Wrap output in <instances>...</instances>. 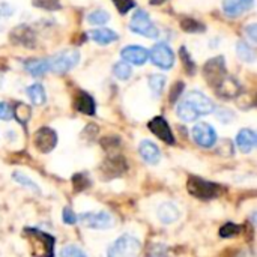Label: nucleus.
Here are the masks:
<instances>
[{
    "instance_id": "27",
    "label": "nucleus",
    "mask_w": 257,
    "mask_h": 257,
    "mask_svg": "<svg viewBox=\"0 0 257 257\" xmlns=\"http://www.w3.org/2000/svg\"><path fill=\"white\" fill-rule=\"evenodd\" d=\"M110 20V14L104 9H96V11H92L89 15H87V21L89 24H93V26H102L105 23H108Z\"/></svg>"
},
{
    "instance_id": "10",
    "label": "nucleus",
    "mask_w": 257,
    "mask_h": 257,
    "mask_svg": "<svg viewBox=\"0 0 257 257\" xmlns=\"http://www.w3.org/2000/svg\"><path fill=\"white\" fill-rule=\"evenodd\" d=\"M193 139L199 146L208 149V148H212L217 143V133L209 123L199 122L193 128Z\"/></svg>"
},
{
    "instance_id": "26",
    "label": "nucleus",
    "mask_w": 257,
    "mask_h": 257,
    "mask_svg": "<svg viewBox=\"0 0 257 257\" xmlns=\"http://www.w3.org/2000/svg\"><path fill=\"white\" fill-rule=\"evenodd\" d=\"M104 169H105L107 173L114 172V173L120 175L123 170H126V163H125V160L120 158V157H113L111 160H107V161H105Z\"/></svg>"
},
{
    "instance_id": "1",
    "label": "nucleus",
    "mask_w": 257,
    "mask_h": 257,
    "mask_svg": "<svg viewBox=\"0 0 257 257\" xmlns=\"http://www.w3.org/2000/svg\"><path fill=\"white\" fill-rule=\"evenodd\" d=\"M215 111V104L205 93L193 90L188 92L178 104L176 113L184 122H194L200 116H206Z\"/></svg>"
},
{
    "instance_id": "4",
    "label": "nucleus",
    "mask_w": 257,
    "mask_h": 257,
    "mask_svg": "<svg viewBox=\"0 0 257 257\" xmlns=\"http://www.w3.org/2000/svg\"><path fill=\"white\" fill-rule=\"evenodd\" d=\"M142 244L133 235H122L108 248L107 257H139Z\"/></svg>"
},
{
    "instance_id": "7",
    "label": "nucleus",
    "mask_w": 257,
    "mask_h": 257,
    "mask_svg": "<svg viewBox=\"0 0 257 257\" xmlns=\"http://www.w3.org/2000/svg\"><path fill=\"white\" fill-rule=\"evenodd\" d=\"M203 75H205V80L208 81V84H211L212 87H217L227 77L224 57L218 56V57L208 60L203 66Z\"/></svg>"
},
{
    "instance_id": "15",
    "label": "nucleus",
    "mask_w": 257,
    "mask_h": 257,
    "mask_svg": "<svg viewBox=\"0 0 257 257\" xmlns=\"http://www.w3.org/2000/svg\"><path fill=\"white\" fill-rule=\"evenodd\" d=\"M254 6V0H223V11L227 17L236 18L241 14L250 11Z\"/></svg>"
},
{
    "instance_id": "19",
    "label": "nucleus",
    "mask_w": 257,
    "mask_h": 257,
    "mask_svg": "<svg viewBox=\"0 0 257 257\" xmlns=\"http://www.w3.org/2000/svg\"><path fill=\"white\" fill-rule=\"evenodd\" d=\"M75 108L80 113L87 114V116H93L95 111H96V105H95L93 98L86 92H78L77 93V96H75Z\"/></svg>"
},
{
    "instance_id": "28",
    "label": "nucleus",
    "mask_w": 257,
    "mask_h": 257,
    "mask_svg": "<svg viewBox=\"0 0 257 257\" xmlns=\"http://www.w3.org/2000/svg\"><path fill=\"white\" fill-rule=\"evenodd\" d=\"M181 27L187 33H200V32H205V26L200 21L193 20V18H184L181 21Z\"/></svg>"
},
{
    "instance_id": "9",
    "label": "nucleus",
    "mask_w": 257,
    "mask_h": 257,
    "mask_svg": "<svg viewBox=\"0 0 257 257\" xmlns=\"http://www.w3.org/2000/svg\"><path fill=\"white\" fill-rule=\"evenodd\" d=\"M149 59L155 66H158L161 69H166V71L173 68V65H175V53L164 42L157 44V45L152 47V50L149 51Z\"/></svg>"
},
{
    "instance_id": "12",
    "label": "nucleus",
    "mask_w": 257,
    "mask_h": 257,
    "mask_svg": "<svg viewBox=\"0 0 257 257\" xmlns=\"http://www.w3.org/2000/svg\"><path fill=\"white\" fill-rule=\"evenodd\" d=\"M148 128L158 137L161 139L164 143L167 145H175V136L170 130V125L167 123V120L161 116H157L154 117L152 120H149L148 123Z\"/></svg>"
},
{
    "instance_id": "32",
    "label": "nucleus",
    "mask_w": 257,
    "mask_h": 257,
    "mask_svg": "<svg viewBox=\"0 0 257 257\" xmlns=\"http://www.w3.org/2000/svg\"><path fill=\"white\" fill-rule=\"evenodd\" d=\"M72 184H74V190L75 191H83L87 187H90V179L84 173H77L72 178Z\"/></svg>"
},
{
    "instance_id": "2",
    "label": "nucleus",
    "mask_w": 257,
    "mask_h": 257,
    "mask_svg": "<svg viewBox=\"0 0 257 257\" xmlns=\"http://www.w3.org/2000/svg\"><path fill=\"white\" fill-rule=\"evenodd\" d=\"M24 236L29 241L30 253L33 257H54V236L39 229H24Z\"/></svg>"
},
{
    "instance_id": "30",
    "label": "nucleus",
    "mask_w": 257,
    "mask_h": 257,
    "mask_svg": "<svg viewBox=\"0 0 257 257\" xmlns=\"http://www.w3.org/2000/svg\"><path fill=\"white\" fill-rule=\"evenodd\" d=\"M113 74L119 78V80H128L130 77H131V74H133V69H131V66H130V63H126V62H117V63H114V66H113Z\"/></svg>"
},
{
    "instance_id": "11",
    "label": "nucleus",
    "mask_w": 257,
    "mask_h": 257,
    "mask_svg": "<svg viewBox=\"0 0 257 257\" xmlns=\"http://www.w3.org/2000/svg\"><path fill=\"white\" fill-rule=\"evenodd\" d=\"M33 143H35V148L42 152V154H48L51 152L56 145H57V134L54 130L48 128V126H44V128H39L36 133H35V139H33Z\"/></svg>"
},
{
    "instance_id": "16",
    "label": "nucleus",
    "mask_w": 257,
    "mask_h": 257,
    "mask_svg": "<svg viewBox=\"0 0 257 257\" xmlns=\"http://www.w3.org/2000/svg\"><path fill=\"white\" fill-rule=\"evenodd\" d=\"M139 152L148 164L154 166V164H158V161L161 160V152L158 146L151 140H143L139 146Z\"/></svg>"
},
{
    "instance_id": "36",
    "label": "nucleus",
    "mask_w": 257,
    "mask_h": 257,
    "mask_svg": "<svg viewBox=\"0 0 257 257\" xmlns=\"http://www.w3.org/2000/svg\"><path fill=\"white\" fill-rule=\"evenodd\" d=\"M60 257H87L86 253L77 245H66L60 250Z\"/></svg>"
},
{
    "instance_id": "29",
    "label": "nucleus",
    "mask_w": 257,
    "mask_h": 257,
    "mask_svg": "<svg viewBox=\"0 0 257 257\" xmlns=\"http://www.w3.org/2000/svg\"><path fill=\"white\" fill-rule=\"evenodd\" d=\"M164 86H166V77L164 75H161V74H152L149 77V87H151V90L154 92L155 96H158L163 92Z\"/></svg>"
},
{
    "instance_id": "42",
    "label": "nucleus",
    "mask_w": 257,
    "mask_h": 257,
    "mask_svg": "<svg viewBox=\"0 0 257 257\" xmlns=\"http://www.w3.org/2000/svg\"><path fill=\"white\" fill-rule=\"evenodd\" d=\"M166 0H151V5H161V3H164Z\"/></svg>"
},
{
    "instance_id": "13",
    "label": "nucleus",
    "mask_w": 257,
    "mask_h": 257,
    "mask_svg": "<svg viewBox=\"0 0 257 257\" xmlns=\"http://www.w3.org/2000/svg\"><path fill=\"white\" fill-rule=\"evenodd\" d=\"M11 41L17 45H23L26 48H33L36 44L33 30L26 24H20L11 32Z\"/></svg>"
},
{
    "instance_id": "8",
    "label": "nucleus",
    "mask_w": 257,
    "mask_h": 257,
    "mask_svg": "<svg viewBox=\"0 0 257 257\" xmlns=\"http://www.w3.org/2000/svg\"><path fill=\"white\" fill-rule=\"evenodd\" d=\"M80 223L84 227L89 229H96V230H104V229H110L114 226V220L113 217L105 212V211H96V212H84L78 217Z\"/></svg>"
},
{
    "instance_id": "38",
    "label": "nucleus",
    "mask_w": 257,
    "mask_h": 257,
    "mask_svg": "<svg viewBox=\"0 0 257 257\" xmlns=\"http://www.w3.org/2000/svg\"><path fill=\"white\" fill-rule=\"evenodd\" d=\"M184 89H185V86H184L182 81H176V83L173 84L172 92H170V102H172V104H175V102L179 99V96L184 93Z\"/></svg>"
},
{
    "instance_id": "18",
    "label": "nucleus",
    "mask_w": 257,
    "mask_h": 257,
    "mask_svg": "<svg viewBox=\"0 0 257 257\" xmlns=\"http://www.w3.org/2000/svg\"><path fill=\"white\" fill-rule=\"evenodd\" d=\"M215 89H217L218 95L223 96V98H235V96H238L239 92H241V84L238 83L236 78H233V77H226Z\"/></svg>"
},
{
    "instance_id": "37",
    "label": "nucleus",
    "mask_w": 257,
    "mask_h": 257,
    "mask_svg": "<svg viewBox=\"0 0 257 257\" xmlns=\"http://www.w3.org/2000/svg\"><path fill=\"white\" fill-rule=\"evenodd\" d=\"M116 6V9L119 11V14H126L130 9L136 8V3L133 0H111Z\"/></svg>"
},
{
    "instance_id": "31",
    "label": "nucleus",
    "mask_w": 257,
    "mask_h": 257,
    "mask_svg": "<svg viewBox=\"0 0 257 257\" xmlns=\"http://www.w3.org/2000/svg\"><path fill=\"white\" fill-rule=\"evenodd\" d=\"M12 179L15 181V182H18L20 185H23V187H26V188H29V190H32L33 193H36V194H41V190H39V187L32 181V179H29L27 176H24L23 173H20V172H15V173H12Z\"/></svg>"
},
{
    "instance_id": "24",
    "label": "nucleus",
    "mask_w": 257,
    "mask_h": 257,
    "mask_svg": "<svg viewBox=\"0 0 257 257\" xmlns=\"http://www.w3.org/2000/svg\"><path fill=\"white\" fill-rule=\"evenodd\" d=\"M236 53H238L239 59L244 60V62H254V59H256L254 50L248 44H245L244 41H239L236 44Z\"/></svg>"
},
{
    "instance_id": "5",
    "label": "nucleus",
    "mask_w": 257,
    "mask_h": 257,
    "mask_svg": "<svg viewBox=\"0 0 257 257\" xmlns=\"http://www.w3.org/2000/svg\"><path fill=\"white\" fill-rule=\"evenodd\" d=\"M187 188H188V193L200 200H211V199H215L220 193H221V188L218 184H214V182H208L202 178H196V176H191L188 179V184H187Z\"/></svg>"
},
{
    "instance_id": "34",
    "label": "nucleus",
    "mask_w": 257,
    "mask_h": 257,
    "mask_svg": "<svg viewBox=\"0 0 257 257\" xmlns=\"http://www.w3.org/2000/svg\"><path fill=\"white\" fill-rule=\"evenodd\" d=\"M241 227L238 224L233 223H226L221 229H220V236L221 238H233L239 233Z\"/></svg>"
},
{
    "instance_id": "17",
    "label": "nucleus",
    "mask_w": 257,
    "mask_h": 257,
    "mask_svg": "<svg viewBox=\"0 0 257 257\" xmlns=\"http://www.w3.org/2000/svg\"><path fill=\"white\" fill-rule=\"evenodd\" d=\"M257 136L250 128H244L236 136V145L242 152H251L256 148Z\"/></svg>"
},
{
    "instance_id": "33",
    "label": "nucleus",
    "mask_w": 257,
    "mask_h": 257,
    "mask_svg": "<svg viewBox=\"0 0 257 257\" xmlns=\"http://www.w3.org/2000/svg\"><path fill=\"white\" fill-rule=\"evenodd\" d=\"M181 57H182V63H184V66H185V69L188 71V74L190 75H193L194 74V71H196V63L193 62V59H191V56H190V53H188V50L185 48V47H181Z\"/></svg>"
},
{
    "instance_id": "25",
    "label": "nucleus",
    "mask_w": 257,
    "mask_h": 257,
    "mask_svg": "<svg viewBox=\"0 0 257 257\" xmlns=\"http://www.w3.org/2000/svg\"><path fill=\"white\" fill-rule=\"evenodd\" d=\"M30 107L24 102H17L15 108H14V117L21 123V125H26L30 119Z\"/></svg>"
},
{
    "instance_id": "3",
    "label": "nucleus",
    "mask_w": 257,
    "mask_h": 257,
    "mask_svg": "<svg viewBox=\"0 0 257 257\" xmlns=\"http://www.w3.org/2000/svg\"><path fill=\"white\" fill-rule=\"evenodd\" d=\"M47 60H48V71H51L54 74H65L78 65L80 53L75 48H68V50L56 53L54 56H51Z\"/></svg>"
},
{
    "instance_id": "40",
    "label": "nucleus",
    "mask_w": 257,
    "mask_h": 257,
    "mask_svg": "<svg viewBox=\"0 0 257 257\" xmlns=\"http://www.w3.org/2000/svg\"><path fill=\"white\" fill-rule=\"evenodd\" d=\"M62 220H63L65 224H75V223H77V215L74 214V211H72L71 208L66 206V208L62 211Z\"/></svg>"
},
{
    "instance_id": "39",
    "label": "nucleus",
    "mask_w": 257,
    "mask_h": 257,
    "mask_svg": "<svg viewBox=\"0 0 257 257\" xmlns=\"http://www.w3.org/2000/svg\"><path fill=\"white\" fill-rule=\"evenodd\" d=\"M14 117V108L8 102H0V120H11Z\"/></svg>"
},
{
    "instance_id": "23",
    "label": "nucleus",
    "mask_w": 257,
    "mask_h": 257,
    "mask_svg": "<svg viewBox=\"0 0 257 257\" xmlns=\"http://www.w3.org/2000/svg\"><path fill=\"white\" fill-rule=\"evenodd\" d=\"M26 92H27L29 99H30L35 105H41V104H44V102H45V99H47L45 90H44L42 84H39V83L29 86Z\"/></svg>"
},
{
    "instance_id": "22",
    "label": "nucleus",
    "mask_w": 257,
    "mask_h": 257,
    "mask_svg": "<svg viewBox=\"0 0 257 257\" xmlns=\"http://www.w3.org/2000/svg\"><path fill=\"white\" fill-rule=\"evenodd\" d=\"M24 69L33 77H42L48 72V60L47 59H29L24 60Z\"/></svg>"
},
{
    "instance_id": "6",
    "label": "nucleus",
    "mask_w": 257,
    "mask_h": 257,
    "mask_svg": "<svg viewBox=\"0 0 257 257\" xmlns=\"http://www.w3.org/2000/svg\"><path fill=\"white\" fill-rule=\"evenodd\" d=\"M130 29L137 33V35H142L145 38H158L160 36V30L158 27L152 23L151 17L148 15L146 11H142V9H137L131 18V23H130Z\"/></svg>"
},
{
    "instance_id": "35",
    "label": "nucleus",
    "mask_w": 257,
    "mask_h": 257,
    "mask_svg": "<svg viewBox=\"0 0 257 257\" xmlns=\"http://www.w3.org/2000/svg\"><path fill=\"white\" fill-rule=\"evenodd\" d=\"M33 5L45 11H57L62 8L59 0H33Z\"/></svg>"
},
{
    "instance_id": "41",
    "label": "nucleus",
    "mask_w": 257,
    "mask_h": 257,
    "mask_svg": "<svg viewBox=\"0 0 257 257\" xmlns=\"http://www.w3.org/2000/svg\"><path fill=\"white\" fill-rule=\"evenodd\" d=\"M245 32L248 33V38L251 39V42H256L257 41V26L256 24H250L245 27Z\"/></svg>"
},
{
    "instance_id": "21",
    "label": "nucleus",
    "mask_w": 257,
    "mask_h": 257,
    "mask_svg": "<svg viewBox=\"0 0 257 257\" xmlns=\"http://www.w3.org/2000/svg\"><path fill=\"white\" fill-rule=\"evenodd\" d=\"M87 36L92 39V41H95L96 44H99V45H108V44H111V42H114V41H117L119 39V36H117V33L114 32V30H110V29H95V30H90L89 33H87Z\"/></svg>"
},
{
    "instance_id": "14",
    "label": "nucleus",
    "mask_w": 257,
    "mask_h": 257,
    "mask_svg": "<svg viewBox=\"0 0 257 257\" xmlns=\"http://www.w3.org/2000/svg\"><path fill=\"white\" fill-rule=\"evenodd\" d=\"M120 56H122L123 62L140 66V65L146 63V60L149 59V51L140 45H128L120 51Z\"/></svg>"
},
{
    "instance_id": "20",
    "label": "nucleus",
    "mask_w": 257,
    "mask_h": 257,
    "mask_svg": "<svg viewBox=\"0 0 257 257\" xmlns=\"http://www.w3.org/2000/svg\"><path fill=\"white\" fill-rule=\"evenodd\" d=\"M157 215H158V218H160V221L163 224H172V223L178 221V218L181 217V212H179V209H178L176 205L167 202V203H163L158 208Z\"/></svg>"
}]
</instances>
